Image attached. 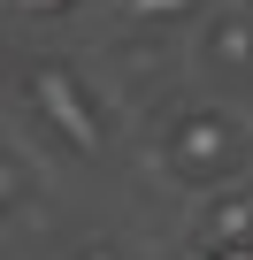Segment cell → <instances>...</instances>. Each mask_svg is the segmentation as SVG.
<instances>
[{"label": "cell", "instance_id": "cell-1", "mask_svg": "<svg viewBox=\"0 0 253 260\" xmlns=\"http://www.w3.org/2000/svg\"><path fill=\"white\" fill-rule=\"evenodd\" d=\"M131 8H177V0H131Z\"/></svg>", "mask_w": 253, "mask_h": 260}, {"label": "cell", "instance_id": "cell-2", "mask_svg": "<svg viewBox=\"0 0 253 260\" xmlns=\"http://www.w3.org/2000/svg\"><path fill=\"white\" fill-rule=\"evenodd\" d=\"M230 260H253V252H230Z\"/></svg>", "mask_w": 253, "mask_h": 260}]
</instances>
